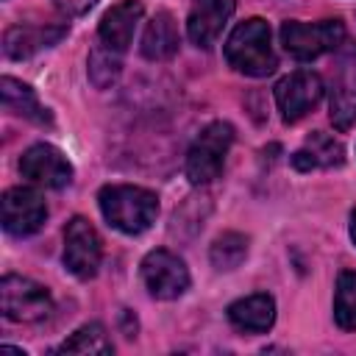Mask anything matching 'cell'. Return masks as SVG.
I'll return each instance as SVG.
<instances>
[{"instance_id": "obj_1", "label": "cell", "mask_w": 356, "mask_h": 356, "mask_svg": "<svg viewBox=\"0 0 356 356\" xmlns=\"http://www.w3.org/2000/svg\"><path fill=\"white\" fill-rule=\"evenodd\" d=\"M97 203H100L106 222L128 236L147 231L159 214V197L150 189L131 186V184L103 186L97 195Z\"/></svg>"}, {"instance_id": "obj_2", "label": "cell", "mask_w": 356, "mask_h": 356, "mask_svg": "<svg viewBox=\"0 0 356 356\" xmlns=\"http://www.w3.org/2000/svg\"><path fill=\"white\" fill-rule=\"evenodd\" d=\"M225 58L242 75H250V78L270 75L278 67L270 44V25L259 17L239 22L225 42Z\"/></svg>"}, {"instance_id": "obj_3", "label": "cell", "mask_w": 356, "mask_h": 356, "mask_svg": "<svg viewBox=\"0 0 356 356\" xmlns=\"http://www.w3.org/2000/svg\"><path fill=\"white\" fill-rule=\"evenodd\" d=\"M342 42H345V25L339 19H323V22L289 19L281 25V44L298 61H312L323 53H331Z\"/></svg>"}, {"instance_id": "obj_4", "label": "cell", "mask_w": 356, "mask_h": 356, "mask_svg": "<svg viewBox=\"0 0 356 356\" xmlns=\"http://www.w3.org/2000/svg\"><path fill=\"white\" fill-rule=\"evenodd\" d=\"M234 142V128L222 120L209 122L192 142L186 153V178L192 184H209L220 175L228 147Z\"/></svg>"}, {"instance_id": "obj_5", "label": "cell", "mask_w": 356, "mask_h": 356, "mask_svg": "<svg viewBox=\"0 0 356 356\" xmlns=\"http://www.w3.org/2000/svg\"><path fill=\"white\" fill-rule=\"evenodd\" d=\"M0 309L11 323H39L53 312V298L47 286L31 278L6 275L0 281Z\"/></svg>"}, {"instance_id": "obj_6", "label": "cell", "mask_w": 356, "mask_h": 356, "mask_svg": "<svg viewBox=\"0 0 356 356\" xmlns=\"http://www.w3.org/2000/svg\"><path fill=\"white\" fill-rule=\"evenodd\" d=\"M142 281L153 298L175 300L189 289V270H186L184 259L159 248L142 259Z\"/></svg>"}, {"instance_id": "obj_7", "label": "cell", "mask_w": 356, "mask_h": 356, "mask_svg": "<svg viewBox=\"0 0 356 356\" xmlns=\"http://www.w3.org/2000/svg\"><path fill=\"white\" fill-rule=\"evenodd\" d=\"M103 259V242L89 220L72 217L64 228V267L75 278H92Z\"/></svg>"}, {"instance_id": "obj_8", "label": "cell", "mask_w": 356, "mask_h": 356, "mask_svg": "<svg viewBox=\"0 0 356 356\" xmlns=\"http://www.w3.org/2000/svg\"><path fill=\"white\" fill-rule=\"evenodd\" d=\"M323 78L312 70H298L275 83V106L284 122H298L323 100Z\"/></svg>"}, {"instance_id": "obj_9", "label": "cell", "mask_w": 356, "mask_h": 356, "mask_svg": "<svg viewBox=\"0 0 356 356\" xmlns=\"http://www.w3.org/2000/svg\"><path fill=\"white\" fill-rule=\"evenodd\" d=\"M328 108L337 131H348L356 125V44L345 47L337 58Z\"/></svg>"}, {"instance_id": "obj_10", "label": "cell", "mask_w": 356, "mask_h": 356, "mask_svg": "<svg viewBox=\"0 0 356 356\" xmlns=\"http://www.w3.org/2000/svg\"><path fill=\"white\" fill-rule=\"evenodd\" d=\"M19 172L39 184V186H47V189H61L72 181V164L67 161V156L47 145V142H39V145H31L22 159H19Z\"/></svg>"}, {"instance_id": "obj_11", "label": "cell", "mask_w": 356, "mask_h": 356, "mask_svg": "<svg viewBox=\"0 0 356 356\" xmlns=\"http://www.w3.org/2000/svg\"><path fill=\"white\" fill-rule=\"evenodd\" d=\"M47 217L44 197L31 186H14L3 195V228L14 236H28L42 228Z\"/></svg>"}, {"instance_id": "obj_12", "label": "cell", "mask_w": 356, "mask_h": 356, "mask_svg": "<svg viewBox=\"0 0 356 356\" xmlns=\"http://www.w3.org/2000/svg\"><path fill=\"white\" fill-rule=\"evenodd\" d=\"M234 14V0H195L186 19V36L197 47H211Z\"/></svg>"}, {"instance_id": "obj_13", "label": "cell", "mask_w": 356, "mask_h": 356, "mask_svg": "<svg viewBox=\"0 0 356 356\" xmlns=\"http://www.w3.org/2000/svg\"><path fill=\"white\" fill-rule=\"evenodd\" d=\"M142 19V3L139 0H120L117 6H111L103 19H100V42L117 53L128 50L131 39H134V31H136V22Z\"/></svg>"}, {"instance_id": "obj_14", "label": "cell", "mask_w": 356, "mask_h": 356, "mask_svg": "<svg viewBox=\"0 0 356 356\" xmlns=\"http://www.w3.org/2000/svg\"><path fill=\"white\" fill-rule=\"evenodd\" d=\"M67 33V25H11L3 36V50L8 58H28L42 47L56 44Z\"/></svg>"}, {"instance_id": "obj_15", "label": "cell", "mask_w": 356, "mask_h": 356, "mask_svg": "<svg viewBox=\"0 0 356 356\" xmlns=\"http://www.w3.org/2000/svg\"><path fill=\"white\" fill-rule=\"evenodd\" d=\"M228 320L245 334H264L275 320V300L267 292L239 298L228 306Z\"/></svg>"}, {"instance_id": "obj_16", "label": "cell", "mask_w": 356, "mask_h": 356, "mask_svg": "<svg viewBox=\"0 0 356 356\" xmlns=\"http://www.w3.org/2000/svg\"><path fill=\"white\" fill-rule=\"evenodd\" d=\"M178 25L172 19L170 11H156V17L147 22L145 33H142V56L150 61H164L170 56H175L178 50Z\"/></svg>"}, {"instance_id": "obj_17", "label": "cell", "mask_w": 356, "mask_h": 356, "mask_svg": "<svg viewBox=\"0 0 356 356\" xmlns=\"http://www.w3.org/2000/svg\"><path fill=\"white\" fill-rule=\"evenodd\" d=\"M0 95H3V106H6L11 114L25 117V120H31V122H36V125H50V122H53L50 111L39 103L36 92H33L28 83H22V81L6 75V78L0 81Z\"/></svg>"}, {"instance_id": "obj_18", "label": "cell", "mask_w": 356, "mask_h": 356, "mask_svg": "<svg viewBox=\"0 0 356 356\" xmlns=\"http://www.w3.org/2000/svg\"><path fill=\"white\" fill-rule=\"evenodd\" d=\"M342 161H345V150H342V145H339L334 136L323 134V131H314V134L306 139V147L298 150V153L292 156V164H295L298 170L339 167Z\"/></svg>"}, {"instance_id": "obj_19", "label": "cell", "mask_w": 356, "mask_h": 356, "mask_svg": "<svg viewBox=\"0 0 356 356\" xmlns=\"http://www.w3.org/2000/svg\"><path fill=\"white\" fill-rule=\"evenodd\" d=\"M56 350L58 353H111L114 345L106 337V328L100 323H86L70 339H64Z\"/></svg>"}, {"instance_id": "obj_20", "label": "cell", "mask_w": 356, "mask_h": 356, "mask_svg": "<svg viewBox=\"0 0 356 356\" xmlns=\"http://www.w3.org/2000/svg\"><path fill=\"white\" fill-rule=\"evenodd\" d=\"M334 320L342 331H356V273L353 270H345L337 278Z\"/></svg>"}, {"instance_id": "obj_21", "label": "cell", "mask_w": 356, "mask_h": 356, "mask_svg": "<svg viewBox=\"0 0 356 356\" xmlns=\"http://www.w3.org/2000/svg\"><path fill=\"white\" fill-rule=\"evenodd\" d=\"M245 256H248V236H242L236 231L217 236L209 250V259L217 270H236L245 261Z\"/></svg>"}, {"instance_id": "obj_22", "label": "cell", "mask_w": 356, "mask_h": 356, "mask_svg": "<svg viewBox=\"0 0 356 356\" xmlns=\"http://www.w3.org/2000/svg\"><path fill=\"white\" fill-rule=\"evenodd\" d=\"M120 53L111 50V47H95L92 56H89V81L97 86V89H106L117 81L120 75Z\"/></svg>"}, {"instance_id": "obj_23", "label": "cell", "mask_w": 356, "mask_h": 356, "mask_svg": "<svg viewBox=\"0 0 356 356\" xmlns=\"http://www.w3.org/2000/svg\"><path fill=\"white\" fill-rule=\"evenodd\" d=\"M56 3V8L61 11V14H67V17H81V14H86L97 0H53Z\"/></svg>"}, {"instance_id": "obj_24", "label": "cell", "mask_w": 356, "mask_h": 356, "mask_svg": "<svg viewBox=\"0 0 356 356\" xmlns=\"http://www.w3.org/2000/svg\"><path fill=\"white\" fill-rule=\"evenodd\" d=\"M350 239L356 242V209H353V214H350Z\"/></svg>"}]
</instances>
